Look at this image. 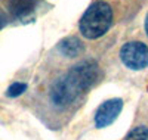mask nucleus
<instances>
[{
	"label": "nucleus",
	"instance_id": "nucleus-3",
	"mask_svg": "<svg viewBox=\"0 0 148 140\" xmlns=\"http://www.w3.org/2000/svg\"><path fill=\"white\" fill-rule=\"evenodd\" d=\"M123 65L133 71H141L148 67V47L141 41L125 43L120 49Z\"/></svg>",
	"mask_w": 148,
	"mask_h": 140
},
{
	"label": "nucleus",
	"instance_id": "nucleus-2",
	"mask_svg": "<svg viewBox=\"0 0 148 140\" xmlns=\"http://www.w3.org/2000/svg\"><path fill=\"white\" fill-rule=\"evenodd\" d=\"M113 22V10L110 5L98 2L89 6L80 19V33L86 39H98L104 35Z\"/></svg>",
	"mask_w": 148,
	"mask_h": 140
},
{
	"label": "nucleus",
	"instance_id": "nucleus-4",
	"mask_svg": "<svg viewBox=\"0 0 148 140\" xmlns=\"http://www.w3.org/2000/svg\"><path fill=\"white\" fill-rule=\"evenodd\" d=\"M123 109V100L116 97V99H110L105 100L104 103L98 108L95 113V124L98 128H104L108 127L110 124H113L116 118L119 117V113Z\"/></svg>",
	"mask_w": 148,
	"mask_h": 140
},
{
	"label": "nucleus",
	"instance_id": "nucleus-9",
	"mask_svg": "<svg viewBox=\"0 0 148 140\" xmlns=\"http://www.w3.org/2000/svg\"><path fill=\"white\" fill-rule=\"evenodd\" d=\"M145 31H147V35H148V14H147V18H145Z\"/></svg>",
	"mask_w": 148,
	"mask_h": 140
},
{
	"label": "nucleus",
	"instance_id": "nucleus-8",
	"mask_svg": "<svg viewBox=\"0 0 148 140\" xmlns=\"http://www.w3.org/2000/svg\"><path fill=\"white\" fill-rule=\"evenodd\" d=\"M25 90H27V84L25 83H14V84H10L8 87L6 96H9V97H18Z\"/></svg>",
	"mask_w": 148,
	"mask_h": 140
},
{
	"label": "nucleus",
	"instance_id": "nucleus-10",
	"mask_svg": "<svg viewBox=\"0 0 148 140\" xmlns=\"http://www.w3.org/2000/svg\"><path fill=\"white\" fill-rule=\"evenodd\" d=\"M3 24H5V21H3V18H2V16H0V28L3 27Z\"/></svg>",
	"mask_w": 148,
	"mask_h": 140
},
{
	"label": "nucleus",
	"instance_id": "nucleus-6",
	"mask_svg": "<svg viewBox=\"0 0 148 140\" xmlns=\"http://www.w3.org/2000/svg\"><path fill=\"white\" fill-rule=\"evenodd\" d=\"M39 0H10L9 9L15 16H25L36 7Z\"/></svg>",
	"mask_w": 148,
	"mask_h": 140
},
{
	"label": "nucleus",
	"instance_id": "nucleus-5",
	"mask_svg": "<svg viewBox=\"0 0 148 140\" xmlns=\"http://www.w3.org/2000/svg\"><path fill=\"white\" fill-rule=\"evenodd\" d=\"M58 50H59V52L62 53L64 56L76 58V56H79V55L83 53L84 46H83V43H82L79 39H76V37H68V39H64V40L59 41Z\"/></svg>",
	"mask_w": 148,
	"mask_h": 140
},
{
	"label": "nucleus",
	"instance_id": "nucleus-1",
	"mask_svg": "<svg viewBox=\"0 0 148 140\" xmlns=\"http://www.w3.org/2000/svg\"><path fill=\"white\" fill-rule=\"evenodd\" d=\"M99 77L101 71L98 63L95 60H83L52 84L51 99L56 106H67L96 84Z\"/></svg>",
	"mask_w": 148,
	"mask_h": 140
},
{
	"label": "nucleus",
	"instance_id": "nucleus-7",
	"mask_svg": "<svg viewBox=\"0 0 148 140\" xmlns=\"http://www.w3.org/2000/svg\"><path fill=\"white\" fill-rule=\"evenodd\" d=\"M125 140H148V127L145 125H139L126 136Z\"/></svg>",
	"mask_w": 148,
	"mask_h": 140
}]
</instances>
